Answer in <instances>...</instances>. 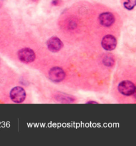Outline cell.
<instances>
[{
	"label": "cell",
	"instance_id": "9c48e42d",
	"mask_svg": "<svg viewBox=\"0 0 136 146\" xmlns=\"http://www.w3.org/2000/svg\"><path fill=\"white\" fill-rule=\"evenodd\" d=\"M136 0H125V1L123 3V5L125 9L128 10L133 9L135 6Z\"/></svg>",
	"mask_w": 136,
	"mask_h": 146
},
{
	"label": "cell",
	"instance_id": "7a4b0ae2",
	"mask_svg": "<svg viewBox=\"0 0 136 146\" xmlns=\"http://www.w3.org/2000/svg\"><path fill=\"white\" fill-rule=\"evenodd\" d=\"M26 97V92L21 87H15L10 91V98L16 103H21L23 102Z\"/></svg>",
	"mask_w": 136,
	"mask_h": 146
},
{
	"label": "cell",
	"instance_id": "3957f363",
	"mask_svg": "<svg viewBox=\"0 0 136 146\" xmlns=\"http://www.w3.org/2000/svg\"><path fill=\"white\" fill-rule=\"evenodd\" d=\"M118 91L123 95L130 96L135 93V86L130 81H123L118 85Z\"/></svg>",
	"mask_w": 136,
	"mask_h": 146
},
{
	"label": "cell",
	"instance_id": "277c9868",
	"mask_svg": "<svg viewBox=\"0 0 136 146\" xmlns=\"http://www.w3.org/2000/svg\"><path fill=\"white\" fill-rule=\"evenodd\" d=\"M49 78L54 82H60L65 78V73L61 68L54 67L49 71Z\"/></svg>",
	"mask_w": 136,
	"mask_h": 146
},
{
	"label": "cell",
	"instance_id": "52a82bcc",
	"mask_svg": "<svg viewBox=\"0 0 136 146\" xmlns=\"http://www.w3.org/2000/svg\"><path fill=\"white\" fill-rule=\"evenodd\" d=\"M99 21L102 25L104 27H110L115 21L114 16L110 12L102 13L99 16Z\"/></svg>",
	"mask_w": 136,
	"mask_h": 146
},
{
	"label": "cell",
	"instance_id": "6da1fadb",
	"mask_svg": "<svg viewBox=\"0 0 136 146\" xmlns=\"http://www.w3.org/2000/svg\"><path fill=\"white\" fill-rule=\"evenodd\" d=\"M18 58L21 62L25 64L31 63L35 59V53L32 49L25 48L18 52Z\"/></svg>",
	"mask_w": 136,
	"mask_h": 146
},
{
	"label": "cell",
	"instance_id": "ba28073f",
	"mask_svg": "<svg viewBox=\"0 0 136 146\" xmlns=\"http://www.w3.org/2000/svg\"><path fill=\"white\" fill-rule=\"evenodd\" d=\"M103 63L106 66H112L115 64V59L112 54H108L104 57Z\"/></svg>",
	"mask_w": 136,
	"mask_h": 146
},
{
	"label": "cell",
	"instance_id": "30bf717a",
	"mask_svg": "<svg viewBox=\"0 0 136 146\" xmlns=\"http://www.w3.org/2000/svg\"><path fill=\"white\" fill-rule=\"evenodd\" d=\"M61 1L60 0H53V2H52V4L54 5H58L60 3Z\"/></svg>",
	"mask_w": 136,
	"mask_h": 146
},
{
	"label": "cell",
	"instance_id": "8992f818",
	"mask_svg": "<svg viewBox=\"0 0 136 146\" xmlns=\"http://www.w3.org/2000/svg\"><path fill=\"white\" fill-rule=\"evenodd\" d=\"M47 47L50 51L53 52H57L63 46V43L56 36H53L47 41Z\"/></svg>",
	"mask_w": 136,
	"mask_h": 146
},
{
	"label": "cell",
	"instance_id": "8fae6325",
	"mask_svg": "<svg viewBox=\"0 0 136 146\" xmlns=\"http://www.w3.org/2000/svg\"><path fill=\"white\" fill-rule=\"evenodd\" d=\"M31 1H39V0H31Z\"/></svg>",
	"mask_w": 136,
	"mask_h": 146
},
{
	"label": "cell",
	"instance_id": "5b68a950",
	"mask_svg": "<svg viewBox=\"0 0 136 146\" xmlns=\"http://www.w3.org/2000/svg\"><path fill=\"white\" fill-rule=\"evenodd\" d=\"M102 46L106 50L111 51L114 50L117 46L116 38L111 35L105 36L102 40Z\"/></svg>",
	"mask_w": 136,
	"mask_h": 146
}]
</instances>
